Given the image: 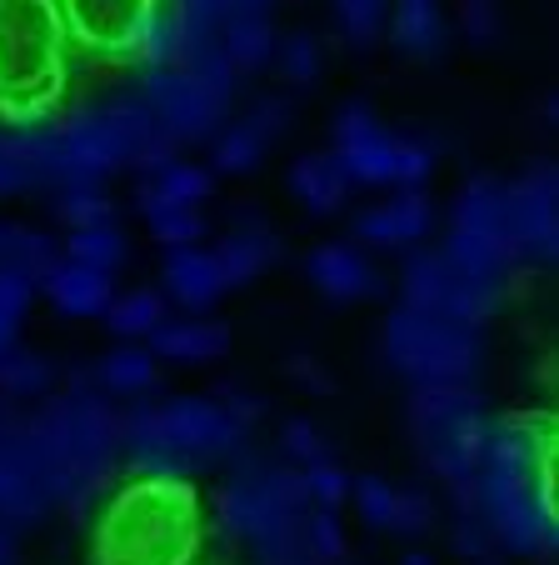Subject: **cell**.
<instances>
[{
	"instance_id": "1",
	"label": "cell",
	"mask_w": 559,
	"mask_h": 565,
	"mask_svg": "<svg viewBox=\"0 0 559 565\" xmlns=\"http://www.w3.org/2000/svg\"><path fill=\"white\" fill-rule=\"evenodd\" d=\"M475 511L490 541L505 551H555V420L525 411L485 430L475 466Z\"/></svg>"
},
{
	"instance_id": "2",
	"label": "cell",
	"mask_w": 559,
	"mask_h": 565,
	"mask_svg": "<svg viewBox=\"0 0 559 565\" xmlns=\"http://www.w3.org/2000/svg\"><path fill=\"white\" fill-rule=\"evenodd\" d=\"M201 551V495L185 476H140L106 505L100 565H191Z\"/></svg>"
},
{
	"instance_id": "3",
	"label": "cell",
	"mask_w": 559,
	"mask_h": 565,
	"mask_svg": "<svg viewBox=\"0 0 559 565\" xmlns=\"http://www.w3.org/2000/svg\"><path fill=\"white\" fill-rule=\"evenodd\" d=\"M65 35L55 0H0V120L41 126L65 90Z\"/></svg>"
},
{
	"instance_id": "4",
	"label": "cell",
	"mask_w": 559,
	"mask_h": 565,
	"mask_svg": "<svg viewBox=\"0 0 559 565\" xmlns=\"http://www.w3.org/2000/svg\"><path fill=\"white\" fill-rule=\"evenodd\" d=\"M31 420V440L45 460L55 501H85L120 456V420L96 391H71Z\"/></svg>"
},
{
	"instance_id": "5",
	"label": "cell",
	"mask_w": 559,
	"mask_h": 565,
	"mask_svg": "<svg viewBox=\"0 0 559 565\" xmlns=\"http://www.w3.org/2000/svg\"><path fill=\"white\" fill-rule=\"evenodd\" d=\"M410 430L424 466L454 491L460 511H475V466L485 450V416L480 395L464 381L454 385H415L410 401Z\"/></svg>"
},
{
	"instance_id": "6",
	"label": "cell",
	"mask_w": 559,
	"mask_h": 565,
	"mask_svg": "<svg viewBox=\"0 0 559 565\" xmlns=\"http://www.w3.org/2000/svg\"><path fill=\"white\" fill-rule=\"evenodd\" d=\"M230 96H235V71L221 55V45L185 65L146 71V81H140V100L155 110V120L165 126V136L175 146L215 140L221 120L230 116Z\"/></svg>"
},
{
	"instance_id": "7",
	"label": "cell",
	"mask_w": 559,
	"mask_h": 565,
	"mask_svg": "<svg viewBox=\"0 0 559 565\" xmlns=\"http://www.w3.org/2000/svg\"><path fill=\"white\" fill-rule=\"evenodd\" d=\"M385 351L395 371L410 375L415 385H454L470 381V371L480 365V331L440 310L400 306L385 326Z\"/></svg>"
},
{
	"instance_id": "8",
	"label": "cell",
	"mask_w": 559,
	"mask_h": 565,
	"mask_svg": "<svg viewBox=\"0 0 559 565\" xmlns=\"http://www.w3.org/2000/svg\"><path fill=\"white\" fill-rule=\"evenodd\" d=\"M330 156L340 160V171H345L350 185H420L430 175L434 156L415 140H400L375 120V110L365 100H345L335 116V150Z\"/></svg>"
},
{
	"instance_id": "9",
	"label": "cell",
	"mask_w": 559,
	"mask_h": 565,
	"mask_svg": "<svg viewBox=\"0 0 559 565\" xmlns=\"http://www.w3.org/2000/svg\"><path fill=\"white\" fill-rule=\"evenodd\" d=\"M444 260L454 270H464L470 280H480V286L505 290V276L515 266V246H509V225H505V185L495 181L464 185V195L454 201Z\"/></svg>"
},
{
	"instance_id": "10",
	"label": "cell",
	"mask_w": 559,
	"mask_h": 565,
	"mask_svg": "<svg viewBox=\"0 0 559 565\" xmlns=\"http://www.w3.org/2000/svg\"><path fill=\"white\" fill-rule=\"evenodd\" d=\"M160 430H165L170 450L180 460V476H195V470H211L221 460H235L245 446V426L215 401H195V395H180L155 406Z\"/></svg>"
},
{
	"instance_id": "11",
	"label": "cell",
	"mask_w": 559,
	"mask_h": 565,
	"mask_svg": "<svg viewBox=\"0 0 559 565\" xmlns=\"http://www.w3.org/2000/svg\"><path fill=\"white\" fill-rule=\"evenodd\" d=\"M71 45L106 61H136L160 0H55Z\"/></svg>"
},
{
	"instance_id": "12",
	"label": "cell",
	"mask_w": 559,
	"mask_h": 565,
	"mask_svg": "<svg viewBox=\"0 0 559 565\" xmlns=\"http://www.w3.org/2000/svg\"><path fill=\"white\" fill-rule=\"evenodd\" d=\"M405 306L415 310H440V316H454L464 326H485L499 306L495 286H480L464 270H454L444 260V250H420V256L405 266Z\"/></svg>"
},
{
	"instance_id": "13",
	"label": "cell",
	"mask_w": 559,
	"mask_h": 565,
	"mask_svg": "<svg viewBox=\"0 0 559 565\" xmlns=\"http://www.w3.org/2000/svg\"><path fill=\"white\" fill-rule=\"evenodd\" d=\"M559 181L555 166H529L515 185H505V225H509V246L515 260H555L559 250Z\"/></svg>"
},
{
	"instance_id": "14",
	"label": "cell",
	"mask_w": 559,
	"mask_h": 565,
	"mask_svg": "<svg viewBox=\"0 0 559 565\" xmlns=\"http://www.w3.org/2000/svg\"><path fill=\"white\" fill-rule=\"evenodd\" d=\"M430 225H434L430 201H424L415 185H405L395 201H380L375 211L359 215L355 235L365 241V246H375V250H395V246H415V241H424Z\"/></svg>"
},
{
	"instance_id": "15",
	"label": "cell",
	"mask_w": 559,
	"mask_h": 565,
	"mask_svg": "<svg viewBox=\"0 0 559 565\" xmlns=\"http://www.w3.org/2000/svg\"><path fill=\"white\" fill-rule=\"evenodd\" d=\"M275 256H280V241H275V231L260 221V215H245V221H235L230 235H225L221 246H215V266H221L225 290L250 286V280L260 276V270L270 266Z\"/></svg>"
},
{
	"instance_id": "16",
	"label": "cell",
	"mask_w": 559,
	"mask_h": 565,
	"mask_svg": "<svg viewBox=\"0 0 559 565\" xmlns=\"http://www.w3.org/2000/svg\"><path fill=\"white\" fill-rule=\"evenodd\" d=\"M230 351V331L221 320H160L150 331V355L160 361H175V365H205V361H221Z\"/></svg>"
},
{
	"instance_id": "17",
	"label": "cell",
	"mask_w": 559,
	"mask_h": 565,
	"mask_svg": "<svg viewBox=\"0 0 559 565\" xmlns=\"http://www.w3.org/2000/svg\"><path fill=\"white\" fill-rule=\"evenodd\" d=\"M310 280H315V290H325L330 300H365L380 290V276H375V266H369L365 256H359L355 246H315L305 260Z\"/></svg>"
},
{
	"instance_id": "18",
	"label": "cell",
	"mask_w": 559,
	"mask_h": 565,
	"mask_svg": "<svg viewBox=\"0 0 559 565\" xmlns=\"http://www.w3.org/2000/svg\"><path fill=\"white\" fill-rule=\"evenodd\" d=\"M165 290H170V300H180V306L191 310V316L211 310L215 300L225 296V280H221V266H215V250H205V246L170 250V260H165Z\"/></svg>"
},
{
	"instance_id": "19",
	"label": "cell",
	"mask_w": 559,
	"mask_h": 565,
	"mask_svg": "<svg viewBox=\"0 0 559 565\" xmlns=\"http://www.w3.org/2000/svg\"><path fill=\"white\" fill-rule=\"evenodd\" d=\"M140 211L160 215V211H201V201H211V171L185 166V160H165L160 171H146L136 191Z\"/></svg>"
},
{
	"instance_id": "20",
	"label": "cell",
	"mask_w": 559,
	"mask_h": 565,
	"mask_svg": "<svg viewBox=\"0 0 559 565\" xmlns=\"http://www.w3.org/2000/svg\"><path fill=\"white\" fill-rule=\"evenodd\" d=\"M41 290L51 296V306L61 310V316H106L110 296H116L106 270L75 266V260H65V256L55 260V270L41 280Z\"/></svg>"
},
{
	"instance_id": "21",
	"label": "cell",
	"mask_w": 559,
	"mask_h": 565,
	"mask_svg": "<svg viewBox=\"0 0 559 565\" xmlns=\"http://www.w3.org/2000/svg\"><path fill=\"white\" fill-rule=\"evenodd\" d=\"M390 35L415 61H434V55L450 51V21H444L440 0H395Z\"/></svg>"
},
{
	"instance_id": "22",
	"label": "cell",
	"mask_w": 559,
	"mask_h": 565,
	"mask_svg": "<svg viewBox=\"0 0 559 565\" xmlns=\"http://www.w3.org/2000/svg\"><path fill=\"white\" fill-rule=\"evenodd\" d=\"M290 191H295V201L305 205V211L330 215V211H340V201L350 195V181L335 156H300L295 166H290Z\"/></svg>"
},
{
	"instance_id": "23",
	"label": "cell",
	"mask_w": 559,
	"mask_h": 565,
	"mask_svg": "<svg viewBox=\"0 0 559 565\" xmlns=\"http://www.w3.org/2000/svg\"><path fill=\"white\" fill-rule=\"evenodd\" d=\"M55 260H61V250H55L51 235L25 231V225H0V266L15 270L21 280L41 286V280L55 270Z\"/></svg>"
},
{
	"instance_id": "24",
	"label": "cell",
	"mask_w": 559,
	"mask_h": 565,
	"mask_svg": "<svg viewBox=\"0 0 559 565\" xmlns=\"http://www.w3.org/2000/svg\"><path fill=\"white\" fill-rule=\"evenodd\" d=\"M65 260L116 276V270L126 266V235H120V225H116V221H106V225H85V231H71V241H65Z\"/></svg>"
},
{
	"instance_id": "25",
	"label": "cell",
	"mask_w": 559,
	"mask_h": 565,
	"mask_svg": "<svg viewBox=\"0 0 559 565\" xmlns=\"http://www.w3.org/2000/svg\"><path fill=\"white\" fill-rule=\"evenodd\" d=\"M55 381V365L45 355L25 351V345H11L0 351V395L6 401H31V395H45Z\"/></svg>"
},
{
	"instance_id": "26",
	"label": "cell",
	"mask_w": 559,
	"mask_h": 565,
	"mask_svg": "<svg viewBox=\"0 0 559 565\" xmlns=\"http://www.w3.org/2000/svg\"><path fill=\"white\" fill-rule=\"evenodd\" d=\"M165 320V296L160 290H126V296H110L106 306V326L126 341H140Z\"/></svg>"
},
{
	"instance_id": "27",
	"label": "cell",
	"mask_w": 559,
	"mask_h": 565,
	"mask_svg": "<svg viewBox=\"0 0 559 565\" xmlns=\"http://www.w3.org/2000/svg\"><path fill=\"white\" fill-rule=\"evenodd\" d=\"M96 381L106 385V391H116V395H146L150 385H155V355L140 351V345L110 351L106 361H100Z\"/></svg>"
},
{
	"instance_id": "28",
	"label": "cell",
	"mask_w": 559,
	"mask_h": 565,
	"mask_svg": "<svg viewBox=\"0 0 559 565\" xmlns=\"http://www.w3.org/2000/svg\"><path fill=\"white\" fill-rule=\"evenodd\" d=\"M265 146H270V140H265L250 120H230L225 130H215V171H225V175L255 171L260 156H265Z\"/></svg>"
},
{
	"instance_id": "29",
	"label": "cell",
	"mask_w": 559,
	"mask_h": 565,
	"mask_svg": "<svg viewBox=\"0 0 559 565\" xmlns=\"http://www.w3.org/2000/svg\"><path fill=\"white\" fill-rule=\"evenodd\" d=\"M275 65H280V75H286L290 86H315L320 65H325V51H320V41L310 31H295L275 45Z\"/></svg>"
},
{
	"instance_id": "30",
	"label": "cell",
	"mask_w": 559,
	"mask_h": 565,
	"mask_svg": "<svg viewBox=\"0 0 559 565\" xmlns=\"http://www.w3.org/2000/svg\"><path fill=\"white\" fill-rule=\"evenodd\" d=\"M335 21L345 31V41L365 51L385 31V21H390V0H335Z\"/></svg>"
},
{
	"instance_id": "31",
	"label": "cell",
	"mask_w": 559,
	"mask_h": 565,
	"mask_svg": "<svg viewBox=\"0 0 559 565\" xmlns=\"http://www.w3.org/2000/svg\"><path fill=\"white\" fill-rule=\"evenodd\" d=\"M61 221L71 231H85V225H106L110 221V201L100 195V185H61V201H55Z\"/></svg>"
},
{
	"instance_id": "32",
	"label": "cell",
	"mask_w": 559,
	"mask_h": 565,
	"mask_svg": "<svg viewBox=\"0 0 559 565\" xmlns=\"http://www.w3.org/2000/svg\"><path fill=\"white\" fill-rule=\"evenodd\" d=\"M350 495H355V511H359V521H365L369 531H390V521H395V486H385L380 476H359L355 486H350Z\"/></svg>"
},
{
	"instance_id": "33",
	"label": "cell",
	"mask_w": 559,
	"mask_h": 565,
	"mask_svg": "<svg viewBox=\"0 0 559 565\" xmlns=\"http://www.w3.org/2000/svg\"><path fill=\"white\" fill-rule=\"evenodd\" d=\"M300 486H305V495H310V505H325V511H335L340 501L350 495V476L335 466V460H310L305 470H300Z\"/></svg>"
},
{
	"instance_id": "34",
	"label": "cell",
	"mask_w": 559,
	"mask_h": 565,
	"mask_svg": "<svg viewBox=\"0 0 559 565\" xmlns=\"http://www.w3.org/2000/svg\"><path fill=\"white\" fill-rule=\"evenodd\" d=\"M305 541H310V555H315L320 565H335L340 555H345V531H340V521H335V511H325V505H310V515H305Z\"/></svg>"
},
{
	"instance_id": "35",
	"label": "cell",
	"mask_w": 559,
	"mask_h": 565,
	"mask_svg": "<svg viewBox=\"0 0 559 565\" xmlns=\"http://www.w3.org/2000/svg\"><path fill=\"white\" fill-rule=\"evenodd\" d=\"M146 221H150V231H155L160 246H170V250L205 241V221H201V211H160V215H146Z\"/></svg>"
},
{
	"instance_id": "36",
	"label": "cell",
	"mask_w": 559,
	"mask_h": 565,
	"mask_svg": "<svg viewBox=\"0 0 559 565\" xmlns=\"http://www.w3.org/2000/svg\"><path fill=\"white\" fill-rule=\"evenodd\" d=\"M290 110H295V106H290V96H260L240 120H250L265 140H280L290 130Z\"/></svg>"
},
{
	"instance_id": "37",
	"label": "cell",
	"mask_w": 559,
	"mask_h": 565,
	"mask_svg": "<svg viewBox=\"0 0 559 565\" xmlns=\"http://www.w3.org/2000/svg\"><path fill=\"white\" fill-rule=\"evenodd\" d=\"M430 521H434L430 495H420V491H395V521H390V531H400V535H424V531H430Z\"/></svg>"
},
{
	"instance_id": "38",
	"label": "cell",
	"mask_w": 559,
	"mask_h": 565,
	"mask_svg": "<svg viewBox=\"0 0 559 565\" xmlns=\"http://www.w3.org/2000/svg\"><path fill=\"white\" fill-rule=\"evenodd\" d=\"M460 25H464V35H470V41L490 45V41L499 35V11H495V0H464V6H460Z\"/></svg>"
},
{
	"instance_id": "39",
	"label": "cell",
	"mask_w": 559,
	"mask_h": 565,
	"mask_svg": "<svg viewBox=\"0 0 559 565\" xmlns=\"http://www.w3.org/2000/svg\"><path fill=\"white\" fill-rule=\"evenodd\" d=\"M31 280H21L15 270H6L0 266V316L6 320H21L25 316V306H31Z\"/></svg>"
},
{
	"instance_id": "40",
	"label": "cell",
	"mask_w": 559,
	"mask_h": 565,
	"mask_svg": "<svg viewBox=\"0 0 559 565\" xmlns=\"http://www.w3.org/2000/svg\"><path fill=\"white\" fill-rule=\"evenodd\" d=\"M286 450L310 466V460L325 456V440H320V430L310 426V420H290V426H286Z\"/></svg>"
},
{
	"instance_id": "41",
	"label": "cell",
	"mask_w": 559,
	"mask_h": 565,
	"mask_svg": "<svg viewBox=\"0 0 559 565\" xmlns=\"http://www.w3.org/2000/svg\"><path fill=\"white\" fill-rule=\"evenodd\" d=\"M15 191H31V181H25L21 160H15V146H11V136L0 130V195H15Z\"/></svg>"
},
{
	"instance_id": "42",
	"label": "cell",
	"mask_w": 559,
	"mask_h": 565,
	"mask_svg": "<svg viewBox=\"0 0 559 565\" xmlns=\"http://www.w3.org/2000/svg\"><path fill=\"white\" fill-rule=\"evenodd\" d=\"M15 326H21V320H6V316H0V351H11V345H15Z\"/></svg>"
},
{
	"instance_id": "43",
	"label": "cell",
	"mask_w": 559,
	"mask_h": 565,
	"mask_svg": "<svg viewBox=\"0 0 559 565\" xmlns=\"http://www.w3.org/2000/svg\"><path fill=\"white\" fill-rule=\"evenodd\" d=\"M0 565H11V525L0 521Z\"/></svg>"
},
{
	"instance_id": "44",
	"label": "cell",
	"mask_w": 559,
	"mask_h": 565,
	"mask_svg": "<svg viewBox=\"0 0 559 565\" xmlns=\"http://www.w3.org/2000/svg\"><path fill=\"white\" fill-rule=\"evenodd\" d=\"M405 565H434L430 555H405Z\"/></svg>"
},
{
	"instance_id": "45",
	"label": "cell",
	"mask_w": 559,
	"mask_h": 565,
	"mask_svg": "<svg viewBox=\"0 0 559 565\" xmlns=\"http://www.w3.org/2000/svg\"><path fill=\"white\" fill-rule=\"evenodd\" d=\"M480 565H499V561H490V555H485V561H480Z\"/></svg>"
},
{
	"instance_id": "46",
	"label": "cell",
	"mask_w": 559,
	"mask_h": 565,
	"mask_svg": "<svg viewBox=\"0 0 559 565\" xmlns=\"http://www.w3.org/2000/svg\"><path fill=\"white\" fill-rule=\"evenodd\" d=\"M315 565H320V561H315Z\"/></svg>"
}]
</instances>
